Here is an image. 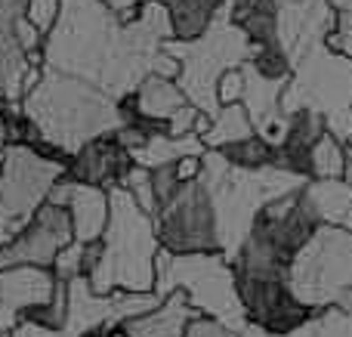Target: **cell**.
<instances>
[{
    "label": "cell",
    "mask_w": 352,
    "mask_h": 337,
    "mask_svg": "<svg viewBox=\"0 0 352 337\" xmlns=\"http://www.w3.org/2000/svg\"><path fill=\"white\" fill-rule=\"evenodd\" d=\"M22 109L41 127V133L59 142L65 152H78L84 142L111 133L121 124L111 93L47 65L37 87L22 99Z\"/></svg>",
    "instance_id": "cell-1"
},
{
    "label": "cell",
    "mask_w": 352,
    "mask_h": 337,
    "mask_svg": "<svg viewBox=\"0 0 352 337\" xmlns=\"http://www.w3.org/2000/svg\"><path fill=\"white\" fill-rule=\"evenodd\" d=\"M229 263L248 325H256L269 334H294L324 313L300 301L291 282V266L272 257L250 235L229 254Z\"/></svg>",
    "instance_id": "cell-2"
},
{
    "label": "cell",
    "mask_w": 352,
    "mask_h": 337,
    "mask_svg": "<svg viewBox=\"0 0 352 337\" xmlns=\"http://www.w3.org/2000/svg\"><path fill=\"white\" fill-rule=\"evenodd\" d=\"M109 198L111 210L102 232V260L87 285L96 294L155 288V254L161 248L155 217H148L124 186H111Z\"/></svg>",
    "instance_id": "cell-3"
},
{
    "label": "cell",
    "mask_w": 352,
    "mask_h": 337,
    "mask_svg": "<svg viewBox=\"0 0 352 337\" xmlns=\"http://www.w3.org/2000/svg\"><path fill=\"white\" fill-rule=\"evenodd\" d=\"M173 288L186 291L188 303L198 313L217 316L235 331L248 325L235 288V272L223 254H173L161 245L155 254V291L167 297Z\"/></svg>",
    "instance_id": "cell-4"
},
{
    "label": "cell",
    "mask_w": 352,
    "mask_h": 337,
    "mask_svg": "<svg viewBox=\"0 0 352 337\" xmlns=\"http://www.w3.org/2000/svg\"><path fill=\"white\" fill-rule=\"evenodd\" d=\"M294 291L316 309L334 307L337 294L352 288V229L322 226L291 263Z\"/></svg>",
    "instance_id": "cell-5"
},
{
    "label": "cell",
    "mask_w": 352,
    "mask_h": 337,
    "mask_svg": "<svg viewBox=\"0 0 352 337\" xmlns=\"http://www.w3.org/2000/svg\"><path fill=\"white\" fill-rule=\"evenodd\" d=\"M155 229L158 241L173 254H223L217 202L204 177L176 189V195L161 208Z\"/></svg>",
    "instance_id": "cell-6"
},
{
    "label": "cell",
    "mask_w": 352,
    "mask_h": 337,
    "mask_svg": "<svg viewBox=\"0 0 352 337\" xmlns=\"http://www.w3.org/2000/svg\"><path fill=\"white\" fill-rule=\"evenodd\" d=\"M318 229H322V220H318L306 189L300 186V189L285 192L278 198H269L254 214L248 235L256 245L266 248L272 257H278L281 263L291 266Z\"/></svg>",
    "instance_id": "cell-7"
},
{
    "label": "cell",
    "mask_w": 352,
    "mask_h": 337,
    "mask_svg": "<svg viewBox=\"0 0 352 337\" xmlns=\"http://www.w3.org/2000/svg\"><path fill=\"white\" fill-rule=\"evenodd\" d=\"M74 241V223L65 204L43 202L12 239L0 245V266H53L56 254Z\"/></svg>",
    "instance_id": "cell-8"
},
{
    "label": "cell",
    "mask_w": 352,
    "mask_h": 337,
    "mask_svg": "<svg viewBox=\"0 0 352 337\" xmlns=\"http://www.w3.org/2000/svg\"><path fill=\"white\" fill-rule=\"evenodd\" d=\"M65 167L43 161L28 146H6V171L0 180V202H3L6 214L22 226L43 202H47L50 189L62 180Z\"/></svg>",
    "instance_id": "cell-9"
},
{
    "label": "cell",
    "mask_w": 352,
    "mask_h": 337,
    "mask_svg": "<svg viewBox=\"0 0 352 337\" xmlns=\"http://www.w3.org/2000/svg\"><path fill=\"white\" fill-rule=\"evenodd\" d=\"M133 164H136L133 152H127V149L118 142L115 130H111V133L96 136V140L84 142L78 152H72V158H68V164H65V180L111 189V186L121 183V177Z\"/></svg>",
    "instance_id": "cell-10"
},
{
    "label": "cell",
    "mask_w": 352,
    "mask_h": 337,
    "mask_svg": "<svg viewBox=\"0 0 352 337\" xmlns=\"http://www.w3.org/2000/svg\"><path fill=\"white\" fill-rule=\"evenodd\" d=\"M47 202L65 204L68 214L74 223V239L78 241H96L102 239L105 223H109V210H111V198L109 189L102 186H90V183H74V180H62L50 189Z\"/></svg>",
    "instance_id": "cell-11"
},
{
    "label": "cell",
    "mask_w": 352,
    "mask_h": 337,
    "mask_svg": "<svg viewBox=\"0 0 352 337\" xmlns=\"http://www.w3.org/2000/svg\"><path fill=\"white\" fill-rule=\"evenodd\" d=\"M324 130H328V124H324L322 111L312 109V105H300L297 111H291L285 140L275 146V167H285V171L297 173V177L312 180L309 152Z\"/></svg>",
    "instance_id": "cell-12"
},
{
    "label": "cell",
    "mask_w": 352,
    "mask_h": 337,
    "mask_svg": "<svg viewBox=\"0 0 352 337\" xmlns=\"http://www.w3.org/2000/svg\"><path fill=\"white\" fill-rule=\"evenodd\" d=\"M56 282L59 279H56L53 266H0V303L12 307L22 316V309L47 303L56 291Z\"/></svg>",
    "instance_id": "cell-13"
},
{
    "label": "cell",
    "mask_w": 352,
    "mask_h": 337,
    "mask_svg": "<svg viewBox=\"0 0 352 337\" xmlns=\"http://www.w3.org/2000/svg\"><path fill=\"white\" fill-rule=\"evenodd\" d=\"M195 313H198V309L188 303L186 291L173 288L155 309H148V313L121 322V328L130 337H182L188 319H192Z\"/></svg>",
    "instance_id": "cell-14"
},
{
    "label": "cell",
    "mask_w": 352,
    "mask_h": 337,
    "mask_svg": "<svg viewBox=\"0 0 352 337\" xmlns=\"http://www.w3.org/2000/svg\"><path fill=\"white\" fill-rule=\"evenodd\" d=\"M306 195L316 208L322 226L352 229V186L343 177L334 180H306Z\"/></svg>",
    "instance_id": "cell-15"
},
{
    "label": "cell",
    "mask_w": 352,
    "mask_h": 337,
    "mask_svg": "<svg viewBox=\"0 0 352 337\" xmlns=\"http://www.w3.org/2000/svg\"><path fill=\"white\" fill-rule=\"evenodd\" d=\"M170 16L173 41H195L201 37L219 16L229 0H158Z\"/></svg>",
    "instance_id": "cell-16"
},
{
    "label": "cell",
    "mask_w": 352,
    "mask_h": 337,
    "mask_svg": "<svg viewBox=\"0 0 352 337\" xmlns=\"http://www.w3.org/2000/svg\"><path fill=\"white\" fill-rule=\"evenodd\" d=\"M136 99H140V109L146 111L155 121H170L176 111L188 102L186 90L179 87L176 78H167V74H142V80L136 84Z\"/></svg>",
    "instance_id": "cell-17"
},
{
    "label": "cell",
    "mask_w": 352,
    "mask_h": 337,
    "mask_svg": "<svg viewBox=\"0 0 352 337\" xmlns=\"http://www.w3.org/2000/svg\"><path fill=\"white\" fill-rule=\"evenodd\" d=\"M229 19L244 31L250 47L281 41L278 37V3H275V0H232Z\"/></svg>",
    "instance_id": "cell-18"
},
{
    "label": "cell",
    "mask_w": 352,
    "mask_h": 337,
    "mask_svg": "<svg viewBox=\"0 0 352 337\" xmlns=\"http://www.w3.org/2000/svg\"><path fill=\"white\" fill-rule=\"evenodd\" d=\"M254 130H256L254 121H250L248 109H244L241 102L219 105V111L210 118V127H207V133L201 136V142H204L207 149H219V146H226V142H235V140H241V136H250Z\"/></svg>",
    "instance_id": "cell-19"
},
{
    "label": "cell",
    "mask_w": 352,
    "mask_h": 337,
    "mask_svg": "<svg viewBox=\"0 0 352 337\" xmlns=\"http://www.w3.org/2000/svg\"><path fill=\"white\" fill-rule=\"evenodd\" d=\"M219 152H223V158L232 167H241V171H260V167L275 164V146H269L256 130L250 136H241L235 142L219 146Z\"/></svg>",
    "instance_id": "cell-20"
},
{
    "label": "cell",
    "mask_w": 352,
    "mask_h": 337,
    "mask_svg": "<svg viewBox=\"0 0 352 337\" xmlns=\"http://www.w3.org/2000/svg\"><path fill=\"white\" fill-rule=\"evenodd\" d=\"M343 164H346V142L337 133L324 130L318 136V142L309 152V167H312V180H334L343 177Z\"/></svg>",
    "instance_id": "cell-21"
},
{
    "label": "cell",
    "mask_w": 352,
    "mask_h": 337,
    "mask_svg": "<svg viewBox=\"0 0 352 337\" xmlns=\"http://www.w3.org/2000/svg\"><path fill=\"white\" fill-rule=\"evenodd\" d=\"M118 186H124V189L133 195V202L140 204V208L146 210L148 217H155V220H158L161 202H158V195H155V189H152V171H148V167L133 164V167H130V171L121 177V183H118Z\"/></svg>",
    "instance_id": "cell-22"
},
{
    "label": "cell",
    "mask_w": 352,
    "mask_h": 337,
    "mask_svg": "<svg viewBox=\"0 0 352 337\" xmlns=\"http://www.w3.org/2000/svg\"><path fill=\"white\" fill-rule=\"evenodd\" d=\"M324 43H328L334 53L349 56V59H352V10H343V6H337L334 28H331V34L324 37Z\"/></svg>",
    "instance_id": "cell-23"
},
{
    "label": "cell",
    "mask_w": 352,
    "mask_h": 337,
    "mask_svg": "<svg viewBox=\"0 0 352 337\" xmlns=\"http://www.w3.org/2000/svg\"><path fill=\"white\" fill-rule=\"evenodd\" d=\"M80 254H84V241H68L53 260V272L59 282H72V279L80 276Z\"/></svg>",
    "instance_id": "cell-24"
},
{
    "label": "cell",
    "mask_w": 352,
    "mask_h": 337,
    "mask_svg": "<svg viewBox=\"0 0 352 337\" xmlns=\"http://www.w3.org/2000/svg\"><path fill=\"white\" fill-rule=\"evenodd\" d=\"M182 337H238V331L232 325H226V322H219L217 316L195 313L192 319H188Z\"/></svg>",
    "instance_id": "cell-25"
},
{
    "label": "cell",
    "mask_w": 352,
    "mask_h": 337,
    "mask_svg": "<svg viewBox=\"0 0 352 337\" xmlns=\"http://www.w3.org/2000/svg\"><path fill=\"white\" fill-rule=\"evenodd\" d=\"M241 96H244V68L232 65L217 78V102L232 105V102H241Z\"/></svg>",
    "instance_id": "cell-26"
},
{
    "label": "cell",
    "mask_w": 352,
    "mask_h": 337,
    "mask_svg": "<svg viewBox=\"0 0 352 337\" xmlns=\"http://www.w3.org/2000/svg\"><path fill=\"white\" fill-rule=\"evenodd\" d=\"M59 10H62V0H28L25 16H28V22L34 25L37 31H43V34H47V31L53 28L56 16H59Z\"/></svg>",
    "instance_id": "cell-27"
},
{
    "label": "cell",
    "mask_w": 352,
    "mask_h": 337,
    "mask_svg": "<svg viewBox=\"0 0 352 337\" xmlns=\"http://www.w3.org/2000/svg\"><path fill=\"white\" fill-rule=\"evenodd\" d=\"M152 171V189H155V195H158V202H161V208H164L167 202L176 195V189H179V180H176V171H173V161L170 164H158V167H148Z\"/></svg>",
    "instance_id": "cell-28"
},
{
    "label": "cell",
    "mask_w": 352,
    "mask_h": 337,
    "mask_svg": "<svg viewBox=\"0 0 352 337\" xmlns=\"http://www.w3.org/2000/svg\"><path fill=\"white\" fill-rule=\"evenodd\" d=\"M343 180L352 186V142H346V164H343Z\"/></svg>",
    "instance_id": "cell-29"
},
{
    "label": "cell",
    "mask_w": 352,
    "mask_h": 337,
    "mask_svg": "<svg viewBox=\"0 0 352 337\" xmlns=\"http://www.w3.org/2000/svg\"><path fill=\"white\" fill-rule=\"evenodd\" d=\"M3 171H6V149H0V180H3Z\"/></svg>",
    "instance_id": "cell-30"
},
{
    "label": "cell",
    "mask_w": 352,
    "mask_h": 337,
    "mask_svg": "<svg viewBox=\"0 0 352 337\" xmlns=\"http://www.w3.org/2000/svg\"><path fill=\"white\" fill-rule=\"evenodd\" d=\"M0 149H6V127H3V118H0Z\"/></svg>",
    "instance_id": "cell-31"
},
{
    "label": "cell",
    "mask_w": 352,
    "mask_h": 337,
    "mask_svg": "<svg viewBox=\"0 0 352 337\" xmlns=\"http://www.w3.org/2000/svg\"><path fill=\"white\" fill-rule=\"evenodd\" d=\"M337 6H343V10H352V0H337Z\"/></svg>",
    "instance_id": "cell-32"
},
{
    "label": "cell",
    "mask_w": 352,
    "mask_h": 337,
    "mask_svg": "<svg viewBox=\"0 0 352 337\" xmlns=\"http://www.w3.org/2000/svg\"><path fill=\"white\" fill-rule=\"evenodd\" d=\"M0 245H3V239H0Z\"/></svg>",
    "instance_id": "cell-33"
},
{
    "label": "cell",
    "mask_w": 352,
    "mask_h": 337,
    "mask_svg": "<svg viewBox=\"0 0 352 337\" xmlns=\"http://www.w3.org/2000/svg\"><path fill=\"white\" fill-rule=\"evenodd\" d=\"M349 142H352V140H349Z\"/></svg>",
    "instance_id": "cell-34"
}]
</instances>
